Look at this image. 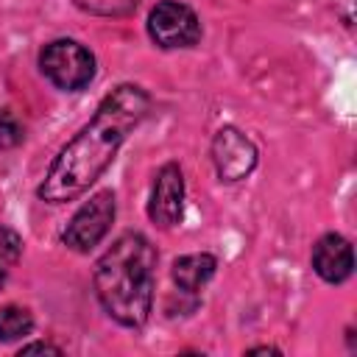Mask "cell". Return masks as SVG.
Segmentation results:
<instances>
[{
  "mask_svg": "<svg viewBox=\"0 0 357 357\" xmlns=\"http://www.w3.org/2000/svg\"><path fill=\"white\" fill-rule=\"evenodd\" d=\"M151 109V95L137 84H120L112 89L92 120L59 151L50 170L39 184V198L47 204H67L89 190L100 173L112 165L123 139L139 126Z\"/></svg>",
  "mask_w": 357,
  "mask_h": 357,
  "instance_id": "obj_1",
  "label": "cell"
},
{
  "mask_svg": "<svg viewBox=\"0 0 357 357\" xmlns=\"http://www.w3.org/2000/svg\"><path fill=\"white\" fill-rule=\"evenodd\" d=\"M95 293L100 307L120 326L139 329L153 304L156 251L137 231L120 234L95 265Z\"/></svg>",
  "mask_w": 357,
  "mask_h": 357,
  "instance_id": "obj_2",
  "label": "cell"
},
{
  "mask_svg": "<svg viewBox=\"0 0 357 357\" xmlns=\"http://www.w3.org/2000/svg\"><path fill=\"white\" fill-rule=\"evenodd\" d=\"M39 67L50 84L67 92H78L95 78V56L81 42L73 39H56L45 45Z\"/></svg>",
  "mask_w": 357,
  "mask_h": 357,
  "instance_id": "obj_3",
  "label": "cell"
},
{
  "mask_svg": "<svg viewBox=\"0 0 357 357\" xmlns=\"http://www.w3.org/2000/svg\"><path fill=\"white\" fill-rule=\"evenodd\" d=\"M148 33L165 50L190 47L201 39V22L190 6L176 0H162L153 6L148 17Z\"/></svg>",
  "mask_w": 357,
  "mask_h": 357,
  "instance_id": "obj_4",
  "label": "cell"
},
{
  "mask_svg": "<svg viewBox=\"0 0 357 357\" xmlns=\"http://www.w3.org/2000/svg\"><path fill=\"white\" fill-rule=\"evenodd\" d=\"M112 220H114V192L112 190H100L73 215V220L67 223L61 240L73 251L84 254V251L95 248L106 237Z\"/></svg>",
  "mask_w": 357,
  "mask_h": 357,
  "instance_id": "obj_5",
  "label": "cell"
},
{
  "mask_svg": "<svg viewBox=\"0 0 357 357\" xmlns=\"http://www.w3.org/2000/svg\"><path fill=\"white\" fill-rule=\"evenodd\" d=\"M212 162L223 181H240L254 170L257 148L243 131L220 128L212 139Z\"/></svg>",
  "mask_w": 357,
  "mask_h": 357,
  "instance_id": "obj_6",
  "label": "cell"
},
{
  "mask_svg": "<svg viewBox=\"0 0 357 357\" xmlns=\"http://www.w3.org/2000/svg\"><path fill=\"white\" fill-rule=\"evenodd\" d=\"M184 212V176L176 162H167L151 187V201H148V215L156 226L170 229L173 223L181 220Z\"/></svg>",
  "mask_w": 357,
  "mask_h": 357,
  "instance_id": "obj_7",
  "label": "cell"
},
{
  "mask_svg": "<svg viewBox=\"0 0 357 357\" xmlns=\"http://www.w3.org/2000/svg\"><path fill=\"white\" fill-rule=\"evenodd\" d=\"M312 268L329 284L346 282L354 268V254L349 240L340 234H324L312 248Z\"/></svg>",
  "mask_w": 357,
  "mask_h": 357,
  "instance_id": "obj_8",
  "label": "cell"
},
{
  "mask_svg": "<svg viewBox=\"0 0 357 357\" xmlns=\"http://www.w3.org/2000/svg\"><path fill=\"white\" fill-rule=\"evenodd\" d=\"M218 259L212 254H184L173 262V282L184 293L201 290L212 276H215Z\"/></svg>",
  "mask_w": 357,
  "mask_h": 357,
  "instance_id": "obj_9",
  "label": "cell"
},
{
  "mask_svg": "<svg viewBox=\"0 0 357 357\" xmlns=\"http://www.w3.org/2000/svg\"><path fill=\"white\" fill-rule=\"evenodd\" d=\"M31 329H33V315L25 307H17V304L0 307V343L17 340Z\"/></svg>",
  "mask_w": 357,
  "mask_h": 357,
  "instance_id": "obj_10",
  "label": "cell"
},
{
  "mask_svg": "<svg viewBox=\"0 0 357 357\" xmlns=\"http://www.w3.org/2000/svg\"><path fill=\"white\" fill-rule=\"evenodd\" d=\"M20 257H22V240H20V234L14 229L0 226V287L11 276V271L20 262Z\"/></svg>",
  "mask_w": 357,
  "mask_h": 357,
  "instance_id": "obj_11",
  "label": "cell"
},
{
  "mask_svg": "<svg viewBox=\"0 0 357 357\" xmlns=\"http://www.w3.org/2000/svg\"><path fill=\"white\" fill-rule=\"evenodd\" d=\"M78 8L89 11V14H100V17H123L131 14L139 0H73Z\"/></svg>",
  "mask_w": 357,
  "mask_h": 357,
  "instance_id": "obj_12",
  "label": "cell"
},
{
  "mask_svg": "<svg viewBox=\"0 0 357 357\" xmlns=\"http://www.w3.org/2000/svg\"><path fill=\"white\" fill-rule=\"evenodd\" d=\"M22 142V126L6 109H0V148H14Z\"/></svg>",
  "mask_w": 357,
  "mask_h": 357,
  "instance_id": "obj_13",
  "label": "cell"
},
{
  "mask_svg": "<svg viewBox=\"0 0 357 357\" xmlns=\"http://www.w3.org/2000/svg\"><path fill=\"white\" fill-rule=\"evenodd\" d=\"M20 354H61V349L53 343H28L20 349Z\"/></svg>",
  "mask_w": 357,
  "mask_h": 357,
  "instance_id": "obj_14",
  "label": "cell"
},
{
  "mask_svg": "<svg viewBox=\"0 0 357 357\" xmlns=\"http://www.w3.org/2000/svg\"><path fill=\"white\" fill-rule=\"evenodd\" d=\"M337 3L343 6V8H340V14H343V20H346V22H351V3H354V0H337Z\"/></svg>",
  "mask_w": 357,
  "mask_h": 357,
  "instance_id": "obj_15",
  "label": "cell"
},
{
  "mask_svg": "<svg viewBox=\"0 0 357 357\" xmlns=\"http://www.w3.org/2000/svg\"><path fill=\"white\" fill-rule=\"evenodd\" d=\"M265 351H279V349H271V346H259V349H251L248 354H265Z\"/></svg>",
  "mask_w": 357,
  "mask_h": 357,
  "instance_id": "obj_16",
  "label": "cell"
}]
</instances>
